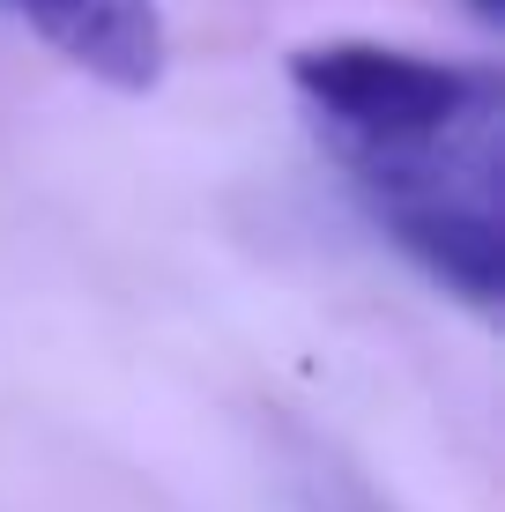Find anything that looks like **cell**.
<instances>
[{"label": "cell", "mask_w": 505, "mask_h": 512, "mask_svg": "<svg viewBox=\"0 0 505 512\" xmlns=\"http://www.w3.org/2000/svg\"><path fill=\"white\" fill-rule=\"evenodd\" d=\"M320 149L364 216L416 268L491 320L505 297V82L491 60H439L387 38H312L290 52Z\"/></svg>", "instance_id": "obj_1"}, {"label": "cell", "mask_w": 505, "mask_h": 512, "mask_svg": "<svg viewBox=\"0 0 505 512\" xmlns=\"http://www.w3.org/2000/svg\"><path fill=\"white\" fill-rule=\"evenodd\" d=\"M0 8H15L75 75H90L119 97H149L171 67L156 0H0Z\"/></svg>", "instance_id": "obj_2"}, {"label": "cell", "mask_w": 505, "mask_h": 512, "mask_svg": "<svg viewBox=\"0 0 505 512\" xmlns=\"http://www.w3.org/2000/svg\"><path fill=\"white\" fill-rule=\"evenodd\" d=\"M468 8H476L483 23H498V15H505V0H468Z\"/></svg>", "instance_id": "obj_3"}]
</instances>
